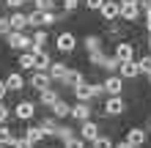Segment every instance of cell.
I'll list each match as a JSON object with an SVG mask.
<instances>
[{
    "instance_id": "4316f807",
    "label": "cell",
    "mask_w": 151,
    "mask_h": 148,
    "mask_svg": "<svg viewBox=\"0 0 151 148\" xmlns=\"http://www.w3.org/2000/svg\"><path fill=\"white\" fill-rule=\"evenodd\" d=\"M85 47L91 49V52H96V49L102 47V41H99V36H88V39H85Z\"/></svg>"
},
{
    "instance_id": "74e56055",
    "label": "cell",
    "mask_w": 151,
    "mask_h": 148,
    "mask_svg": "<svg viewBox=\"0 0 151 148\" xmlns=\"http://www.w3.org/2000/svg\"><path fill=\"white\" fill-rule=\"evenodd\" d=\"M63 8H66V11H74V8H77V0H63Z\"/></svg>"
},
{
    "instance_id": "9a60e30c",
    "label": "cell",
    "mask_w": 151,
    "mask_h": 148,
    "mask_svg": "<svg viewBox=\"0 0 151 148\" xmlns=\"http://www.w3.org/2000/svg\"><path fill=\"white\" fill-rule=\"evenodd\" d=\"M102 88L107 91V93H113V96H118V93H121V77H107Z\"/></svg>"
},
{
    "instance_id": "f6af8a7d",
    "label": "cell",
    "mask_w": 151,
    "mask_h": 148,
    "mask_svg": "<svg viewBox=\"0 0 151 148\" xmlns=\"http://www.w3.org/2000/svg\"><path fill=\"white\" fill-rule=\"evenodd\" d=\"M148 82H151V74H148Z\"/></svg>"
},
{
    "instance_id": "b9f144b4",
    "label": "cell",
    "mask_w": 151,
    "mask_h": 148,
    "mask_svg": "<svg viewBox=\"0 0 151 148\" xmlns=\"http://www.w3.org/2000/svg\"><path fill=\"white\" fill-rule=\"evenodd\" d=\"M115 148H135V145H132L129 140H121V143H118V145H115Z\"/></svg>"
},
{
    "instance_id": "cb8c5ba5",
    "label": "cell",
    "mask_w": 151,
    "mask_h": 148,
    "mask_svg": "<svg viewBox=\"0 0 151 148\" xmlns=\"http://www.w3.org/2000/svg\"><path fill=\"white\" fill-rule=\"evenodd\" d=\"M41 102L47 104V107H52V104L58 102V93L52 91V88H47V91H41Z\"/></svg>"
},
{
    "instance_id": "8d00e7d4",
    "label": "cell",
    "mask_w": 151,
    "mask_h": 148,
    "mask_svg": "<svg viewBox=\"0 0 151 148\" xmlns=\"http://www.w3.org/2000/svg\"><path fill=\"white\" fill-rule=\"evenodd\" d=\"M102 3H104V0H85V6H88V8H93V11H99Z\"/></svg>"
},
{
    "instance_id": "f1b7e54d",
    "label": "cell",
    "mask_w": 151,
    "mask_h": 148,
    "mask_svg": "<svg viewBox=\"0 0 151 148\" xmlns=\"http://www.w3.org/2000/svg\"><path fill=\"white\" fill-rule=\"evenodd\" d=\"M33 6H36V8H41V11H52L55 0H33Z\"/></svg>"
},
{
    "instance_id": "ab89813d",
    "label": "cell",
    "mask_w": 151,
    "mask_h": 148,
    "mask_svg": "<svg viewBox=\"0 0 151 148\" xmlns=\"http://www.w3.org/2000/svg\"><path fill=\"white\" fill-rule=\"evenodd\" d=\"M137 6L143 8V11H151V0H137Z\"/></svg>"
},
{
    "instance_id": "7bdbcfd3",
    "label": "cell",
    "mask_w": 151,
    "mask_h": 148,
    "mask_svg": "<svg viewBox=\"0 0 151 148\" xmlns=\"http://www.w3.org/2000/svg\"><path fill=\"white\" fill-rule=\"evenodd\" d=\"M6 93H8V88H6V82H3V80H0V99H3V96H6Z\"/></svg>"
},
{
    "instance_id": "603a6c76",
    "label": "cell",
    "mask_w": 151,
    "mask_h": 148,
    "mask_svg": "<svg viewBox=\"0 0 151 148\" xmlns=\"http://www.w3.org/2000/svg\"><path fill=\"white\" fill-rule=\"evenodd\" d=\"M47 74H50V77H58V80H60V77L66 74V66H63V63H50Z\"/></svg>"
},
{
    "instance_id": "7a4b0ae2",
    "label": "cell",
    "mask_w": 151,
    "mask_h": 148,
    "mask_svg": "<svg viewBox=\"0 0 151 148\" xmlns=\"http://www.w3.org/2000/svg\"><path fill=\"white\" fill-rule=\"evenodd\" d=\"M6 39H8V47H11V49H28V47H33V39L25 36L22 30H11Z\"/></svg>"
},
{
    "instance_id": "52a82bcc",
    "label": "cell",
    "mask_w": 151,
    "mask_h": 148,
    "mask_svg": "<svg viewBox=\"0 0 151 148\" xmlns=\"http://www.w3.org/2000/svg\"><path fill=\"white\" fill-rule=\"evenodd\" d=\"M99 14H102L104 19H107V22H113L115 16L121 14V6L115 3V0H104V3H102V8H99Z\"/></svg>"
},
{
    "instance_id": "d4e9b609",
    "label": "cell",
    "mask_w": 151,
    "mask_h": 148,
    "mask_svg": "<svg viewBox=\"0 0 151 148\" xmlns=\"http://www.w3.org/2000/svg\"><path fill=\"white\" fill-rule=\"evenodd\" d=\"M19 69H33V52H22L19 55Z\"/></svg>"
},
{
    "instance_id": "484cf974",
    "label": "cell",
    "mask_w": 151,
    "mask_h": 148,
    "mask_svg": "<svg viewBox=\"0 0 151 148\" xmlns=\"http://www.w3.org/2000/svg\"><path fill=\"white\" fill-rule=\"evenodd\" d=\"M137 69L140 71H146V74H151V55H143L137 60Z\"/></svg>"
},
{
    "instance_id": "2e32d148",
    "label": "cell",
    "mask_w": 151,
    "mask_h": 148,
    "mask_svg": "<svg viewBox=\"0 0 151 148\" xmlns=\"http://www.w3.org/2000/svg\"><path fill=\"white\" fill-rule=\"evenodd\" d=\"M146 137H148V134L143 132V129H129V134H127V140H129L132 145L137 148V145H143V143H146Z\"/></svg>"
},
{
    "instance_id": "44dd1931",
    "label": "cell",
    "mask_w": 151,
    "mask_h": 148,
    "mask_svg": "<svg viewBox=\"0 0 151 148\" xmlns=\"http://www.w3.org/2000/svg\"><path fill=\"white\" fill-rule=\"evenodd\" d=\"M88 115H91V110H88V107H85L83 102H80V104H74V107H72V118H77V121H88Z\"/></svg>"
},
{
    "instance_id": "6da1fadb",
    "label": "cell",
    "mask_w": 151,
    "mask_h": 148,
    "mask_svg": "<svg viewBox=\"0 0 151 148\" xmlns=\"http://www.w3.org/2000/svg\"><path fill=\"white\" fill-rule=\"evenodd\" d=\"M99 93H104L102 85H88V82L74 85V96H77V102H88L91 96H99Z\"/></svg>"
},
{
    "instance_id": "8fae6325",
    "label": "cell",
    "mask_w": 151,
    "mask_h": 148,
    "mask_svg": "<svg viewBox=\"0 0 151 148\" xmlns=\"http://www.w3.org/2000/svg\"><path fill=\"white\" fill-rule=\"evenodd\" d=\"M132 55H135V47H132L129 41H121V44L115 47V58H118L121 63L124 60H132Z\"/></svg>"
},
{
    "instance_id": "4dcf8cb0",
    "label": "cell",
    "mask_w": 151,
    "mask_h": 148,
    "mask_svg": "<svg viewBox=\"0 0 151 148\" xmlns=\"http://www.w3.org/2000/svg\"><path fill=\"white\" fill-rule=\"evenodd\" d=\"M102 66L113 71V69H121V60H118V58H104V60H102Z\"/></svg>"
},
{
    "instance_id": "f35d334b",
    "label": "cell",
    "mask_w": 151,
    "mask_h": 148,
    "mask_svg": "<svg viewBox=\"0 0 151 148\" xmlns=\"http://www.w3.org/2000/svg\"><path fill=\"white\" fill-rule=\"evenodd\" d=\"M6 6H11V8H19V6H25V0H6Z\"/></svg>"
},
{
    "instance_id": "5b68a950",
    "label": "cell",
    "mask_w": 151,
    "mask_h": 148,
    "mask_svg": "<svg viewBox=\"0 0 151 148\" xmlns=\"http://www.w3.org/2000/svg\"><path fill=\"white\" fill-rule=\"evenodd\" d=\"M55 47L60 49V52H66V55H69V52H74V47H77V39L72 36V33H60V36L55 39Z\"/></svg>"
},
{
    "instance_id": "277c9868",
    "label": "cell",
    "mask_w": 151,
    "mask_h": 148,
    "mask_svg": "<svg viewBox=\"0 0 151 148\" xmlns=\"http://www.w3.org/2000/svg\"><path fill=\"white\" fill-rule=\"evenodd\" d=\"M50 63H52V60H50L47 52H44L41 47H33V69H36V71H47Z\"/></svg>"
},
{
    "instance_id": "d6a6232c",
    "label": "cell",
    "mask_w": 151,
    "mask_h": 148,
    "mask_svg": "<svg viewBox=\"0 0 151 148\" xmlns=\"http://www.w3.org/2000/svg\"><path fill=\"white\" fill-rule=\"evenodd\" d=\"M14 148H33V143L28 140V137H17V140H14Z\"/></svg>"
},
{
    "instance_id": "8992f818",
    "label": "cell",
    "mask_w": 151,
    "mask_h": 148,
    "mask_svg": "<svg viewBox=\"0 0 151 148\" xmlns=\"http://www.w3.org/2000/svg\"><path fill=\"white\" fill-rule=\"evenodd\" d=\"M50 80H52V77H50L47 71H36V69H33V77H30V85H33V88H36L39 93L50 88Z\"/></svg>"
},
{
    "instance_id": "ffe728a7",
    "label": "cell",
    "mask_w": 151,
    "mask_h": 148,
    "mask_svg": "<svg viewBox=\"0 0 151 148\" xmlns=\"http://www.w3.org/2000/svg\"><path fill=\"white\" fill-rule=\"evenodd\" d=\"M25 137H28L30 143H41L44 140V129L41 126H28L25 129Z\"/></svg>"
},
{
    "instance_id": "4fadbf2b",
    "label": "cell",
    "mask_w": 151,
    "mask_h": 148,
    "mask_svg": "<svg viewBox=\"0 0 151 148\" xmlns=\"http://www.w3.org/2000/svg\"><path fill=\"white\" fill-rule=\"evenodd\" d=\"M60 82H66V85H72V88H74V85L83 82V74H80L77 69H66V74L60 77Z\"/></svg>"
},
{
    "instance_id": "9c48e42d",
    "label": "cell",
    "mask_w": 151,
    "mask_h": 148,
    "mask_svg": "<svg viewBox=\"0 0 151 148\" xmlns=\"http://www.w3.org/2000/svg\"><path fill=\"white\" fill-rule=\"evenodd\" d=\"M14 115L19 118V121H30L33 115H36V110H33L30 102H19V104H17V110H14Z\"/></svg>"
},
{
    "instance_id": "7c38bea8",
    "label": "cell",
    "mask_w": 151,
    "mask_h": 148,
    "mask_svg": "<svg viewBox=\"0 0 151 148\" xmlns=\"http://www.w3.org/2000/svg\"><path fill=\"white\" fill-rule=\"evenodd\" d=\"M140 69H137V60H124L121 63V77H127V80H132V77H137Z\"/></svg>"
},
{
    "instance_id": "d6986e66",
    "label": "cell",
    "mask_w": 151,
    "mask_h": 148,
    "mask_svg": "<svg viewBox=\"0 0 151 148\" xmlns=\"http://www.w3.org/2000/svg\"><path fill=\"white\" fill-rule=\"evenodd\" d=\"M41 129H44V137H55L60 126H58L55 118H47V121H41Z\"/></svg>"
},
{
    "instance_id": "ee69618b",
    "label": "cell",
    "mask_w": 151,
    "mask_h": 148,
    "mask_svg": "<svg viewBox=\"0 0 151 148\" xmlns=\"http://www.w3.org/2000/svg\"><path fill=\"white\" fill-rule=\"evenodd\" d=\"M146 28L151 30V11H146Z\"/></svg>"
},
{
    "instance_id": "d590c367",
    "label": "cell",
    "mask_w": 151,
    "mask_h": 148,
    "mask_svg": "<svg viewBox=\"0 0 151 148\" xmlns=\"http://www.w3.org/2000/svg\"><path fill=\"white\" fill-rule=\"evenodd\" d=\"M58 137H60V140H69V137H74V134H72V129L60 126V129H58Z\"/></svg>"
},
{
    "instance_id": "f546056e",
    "label": "cell",
    "mask_w": 151,
    "mask_h": 148,
    "mask_svg": "<svg viewBox=\"0 0 151 148\" xmlns=\"http://www.w3.org/2000/svg\"><path fill=\"white\" fill-rule=\"evenodd\" d=\"M44 44H47V33L36 30V36H33V47H44Z\"/></svg>"
},
{
    "instance_id": "ba28073f",
    "label": "cell",
    "mask_w": 151,
    "mask_h": 148,
    "mask_svg": "<svg viewBox=\"0 0 151 148\" xmlns=\"http://www.w3.org/2000/svg\"><path fill=\"white\" fill-rule=\"evenodd\" d=\"M124 110H127V104H124L121 96H110L107 102H104V112H107V115H121Z\"/></svg>"
},
{
    "instance_id": "ac0fdd59",
    "label": "cell",
    "mask_w": 151,
    "mask_h": 148,
    "mask_svg": "<svg viewBox=\"0 0 151 148\" xmlns=\"http://www.w3.org/2000/svg\"><path fill=\"white\" fill-rule=\"evenodd\" d=\"M11 30H25L28 28V14H11Z\"/></svg>"
},
{
    "instance_id": "1f68e13d",
    "label": "cell",
    "mask_w": 151,
    "mask_h": 148,
    "mask_svg": "<svg viewBox=\"0 0 151 148\" xmlns=\"http://www.w3.org/2000/svg\"><path fill=\"white\" fill-rule=\"evenodd\" d=\"M93 148H113V143H110V137H96V140H93Z\"/></svg>"
},
{
    "instance_id": "e575fe53",
    "label": "cell",
    "mask_w": 151,
    "mask_h": 148,
    "mask_svg": "<svg viewBox=\"0 0 151 148\" xmlns=\"http://www.w3.org/2000/svg\"><path fill=\"white\" fill-rule=\"evenodd\" d=\"M102 60H104V55H102V49H96V52H91V63H93V66H102Z\"/></svg>"
},
{
    "instance_id": "5bb4252c",
    "label": "cell",
    "mask_w": 151,
    "mask_h": 148,
    "mask_svg": "<svg viewBox=\"0 0 151 148\" xmlns=\"http://www.w3.org/2000/svg\"><path fill=\"white\" fill-rule=\"evenodd\" d=\"M3 82H6V88H8V91H19L22 85H25V80H22V74H17V71H11V74H8L6 80H3Z\"/></svg>"
},
{
    "instance_id": "30bf717a",
    "label": "cell",
    "mask_w": 151,
    "mask_h": 148,
    "mask_svg": "<svg viewBox=\"0 0 151 148\" xmlns=\"http://www.w3.org/2000/svg\"><path fill=\"white\" fill-rule=\"evenodd\" d=\"M80 137H83V140H96V137H99V126L96 124H91V121H83V129H80Z\"/></svg>"
},
{
    "instance_id": "3957f363",
    "label": "cell",
    "mask_w": 151,
    "mask_h": 148,
    "mask_svg": "<svg viewBox=\"0 0 151 148\" xmlns=\"http://www.w3.org/2000/svg\"><path fill=\"white\" fill-rule=\"evenodd\" d=\"M121 14L118 16H124L127 22H135L137 16H140V6H137V0H121Z\"/></svg>"
},
{
    "instance_id": "60d3db41",
    "label": "cell",
    "mask_w": 151,
    "mask_h": 148,
    "mask_svg": "<svg viewBox=\"0 0 151 148\" xmlns=\"http://www.w3.org/2000/svg\"><path fill=\"white\" fill-rule=\"evenodd\" d=\"M6 118H8V110L3 107V104H0V124H3V121H6Z\"/></svg>"
},
{
    "instance_id": "e0dca14e",
    "label": "cell",
    "mask_w": 151,
    "mask_h": 148,
    "mask_svg": "<svg viewBox=\"0 0 151 148\" xmlns=\"http://www.w3.org/2000/svg\"><path fill=\"white\" fill-rule=\"evenodd\" d=\"M52 115H55V118H66V115H72V107H69V104L66 102H55V104H52Z\"/></svg>"
},
{
    "instance_id": "83f0119b",
    "label": "cell",
    "mask_w": 151,
    "mask_h": 148,
    "mask_svg": "<svg viewBox=\"0 0 151 148\" xmlns=\"http://www.w3.org/2000/svg\"><path fill=\"white\" fill-rule=\"evenodd\" d=\"M63 145H66V148H85L83 137H69V140H63Z\"/></svg>"
},
{
    "instance_id": "bcb514c9",
    "label": "cell",
    "mask_w": 151,
    "mask_h": 148,
    "mask_svg": "<svg viewBox=\"0 0 151 148\" xmlns=\"http://www.w3.org/2000/svg\"><path fill=\"white\" fill-rule=\"evenodd\" d=\"M0 148H6V145H0Z\"/></svg>"
},
{
    "instance_id": "7402d4cb",
    "label": "cell",
    "mask_w": 151,
    "mask_h": 148,
    "mask_svg": "<svg viewBox=\"0 0 151 148\" xmlns=\"http://www.w3.org/2000/svg\"><path fill=\"white\" fill-rule=\"evenodd\" d=\"M14 140L17 137L11 134V129H6L3 124H0V145H14Z\"/></svg>"
},
{
    "instance_id": "836d02e7",
    "label": "cell",
    "mask_w": 151,
    "mask_h": 148,
    "mask_svg": "<svg viewBox=\"0 0 151 148\" xmlns=\"http://www.w3.org/2000/svg\"><path fill=\"white\" fill-rule=\"evenodd\" d=\"M0 33H3V36H8V33H11V22H8L6 16H0Z\"/></svg>"
}]
</instances>
